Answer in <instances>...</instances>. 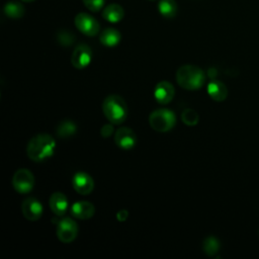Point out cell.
Masks as SVG:
<instances>
[{
	"mask_svg": "<svg viewBox=\"0 0 259 259\" xmlns=\"http://www.w3.org/2000/svg\"><path fill=\"white\" fill-rule=\"evenodd\" d=\"M21 211L26 220L34 222L42 214V204L34 197H27L22 201Z\"/></svg>",
	"mask_w": 259,
	"mask_h": 259,
	"instance_id": "cell-10",
	"label": "cell"
},
{
	"mask_svg": "<svg viewBox=\"0 0 259 259\" xmlns=\"http://www.w3.org/2000/svg\"><path fill=\"white\" fill-rule=\"evenodd\" d=\"M95 207L94 205L85 200L76 201L71 206V213L75 219L79 220H89L94 215Z\"/></svg>",
	"mask_w": 259,
	"mask_h": 259,
	"instance_id": "cell-13",
	"label": "cell"
},
{
	"mask_svg": "<svg viewBox=\"0 0 259 259\" xmlns=\"http://www.w3.org/2000/svg\"><path fill=\"white\" fill-rule=\"evenodd\" d=\"M75 25L79 31L88 36H94L99 31L97 20L85 12H80L75 16Z\"/></svg>",
	"mask_w": 259,
	"mask_h": 259,
	"instance_id": "cell-7",
	"label": "cell"
},
{
	"mask_svg": "<svg viewBox=\"0 0 259 259\" xmlns=\"http://www.w3.org/2000/svg\"><path fill=\"white\" fill-rule=\"evenodd\" d=\"M57 39L62 46H70L74 42V35L67 30H61L57 33Z\"/></svg>",
	"mask_w": 259,
	"mask_h": 259,
	"instance_id": "cell-23",
	"label": "cell"
},
{
	"mask_svg": "<svg viewBox=\"0 0 259 259\" xmlns=\"http://www.w3.org/2000/svg\"><path fill=\"white\" fill-rule=\"evenodd\" d=\"M207 93L214 101H224L228 96V89L223 82L212 80L207 84Z\"/></svg>",
	"mask_w": 259,
	"mask_h": 259,
	"instance_id": "cell-15",
	"label": "cell"
},
{
	"mask_svg": "<svg viewBox=\"0 0 259 259\" xmlns=\"http://www.w3.org/2000/svg\"><path fill=\"white\" fill-rule=\"evenodd\" d=\"M34 184V178L32 173L26 169L21 168L15 171L12 177L13 188L19 193H28Z\"/></svg>",
	"mask_w": 259,
	"mask_h": 259,
	"instance_id": "cell-5",
	"label": "cell"
},
{
	"mask_svg": "<svg viewBox=\"0 0 259 259\" xmlns=\"http://www.w3.org/2000/svg\"><path fill=\"white\" fill-rule=\"evenodd\" d=\"M158 9L164 17L172 18L177 13V3L175 0H160Z\"/></svg>",
	"mask_w": 259,
	"mask_h": 259,
	"instance_id": "cell-19",
	"label": "cell"
},
{
	"mask_svg": "<svg viewBox=\"0 0 259 259\" xmlns=\"http://www.w3.org/2000/svg\"><path fill=\"white\" fill-rule=\"evenodd\" d=\"M92 59L91 49L85 45L81 44L75 48L71 57V64L76 69H84L86 68Z\"/></svg>",
	"mask_w": 259,
	"mask_h": 259,
	"instance_id": "cell-8",
	"label": "cell"
},
{
	"mask_svg": "<svg viewBox=\"0 0 259 259\" xmlns=\"http://www.w3.org/2000/svg\"><path fill=\"white\" fill-rule=\"evenodd\" d=\"M21 1H23V2H31L33 0H21Z\"/></svg>",
	"mask_w": 259,
	"mask_h": 259,
	"instance_id": "cell-27",
	"label": "cell"
},
{
	"mask_svg": "<svg viewBox=\"0 0 259 259\" xmlns=\"http://www.w3.org/2000/svg\"><path fill=\"white\" fill-rule=\"evenodd\" d=\"M83 3L85 7L90 11L97 12L103 7L104 0H83Z\"/></svg>",
	"mask_w": 259,
	"mask_h": 259,
	"instance_id": "cell-24",
	"label": "cell"
},
{
	"mask_svg": "<svg viewBox=\"0 0 259 259\" xmlns=\"http://www.w3.org/2000/svg\"><path fill=\"white\" fill-rule=\"evenodd\" d=\"M202 249L204 251V253L208 256H213L215 255L219 250H220V242L218 241L217 238L209 236L207 237L203 243H202Z\"/></svg>",
	"mask_w": 259,
	"mask_h": 259,
	"instance_id": "cell-21",
	"label": "cell"
},
{
	"mask_svg": "<svg viewBox=\"0 0 259 259\" xmlns=\"http://www.w3.org/2000/svg\"><path fill=\"white\" fill-rule=\"evenodd\" d=\"M123 8L116 3L108 4L102 12L103 18H105L107 21L111 23H116L120 21L123 18Z\"/></svg>",
	"mask_w": 259,
	"mask_h": 259,
	"instance_id": "cell-16",
	"label": "cell"
},
{
	"mask_svg": "<svg viewBox=\"0 0 259 259\" xmlns=\"http://www.w3.org/2000/svg\"><path fill=\"white\" fill-rule=\"evenodd\" d=\"M78 235V226L70 218H64L58 223L57 237L63 243L73 242Z\"/></svg>",
	"mask_w": 259,
	"mask_h": 259,
	"instance_id": "cell-6",
	"label": "cell"
},
{
	"mask_svg": "<svg viewBox=\"0 0 259 259\" xmlns=\"http://www.w3.org/2000/svg\"><path fill=\"white\" fill-rule=\"evenodd\" d=\"M50 207L52 211L59 217H62L66 213L68 208V199L66 195L62 192H54L49 200Z\"/></svg>",
	"mask_w": 259,
	"mask_h": 259,
	"instance_id": "cell-14",
	"label": "cell"
},
{
	"mask_svg": "<svg viewBox=\"0 0 259 259\" xmlns=\"http://www.w3.org/2000/svg\"><path fill=\"white\" fill-rule=\"evenodd\" d=\"M176 81L180 87L187 90H198L205 81L203 71L193 65H183L176 72Z\"/></svg>",
	"mask_w": 259,
	"mask_h": 259,
	"instance_id": "cell-2",
	"label": "cell"
},
{
	"mask_svg": "<svg viewBox=\"0 0 259 259\" xmlns=\"http://www.w3.org/2000/svg\"><path fill=\"white\" fill-rule=\"evenodd\" d=\"M100 134L103 138H109L113 134V126L111 124H104L100 130Z\"/></svg>",
	"mask_w": 259,
	"mask_h": 259,
	"instance_id": "cell-25",
	"label": "cell"
},
{
	"mask_svg": "<svg viewBox=\"0 0 259 259\" xmlns=\"http://www.w3.org/2000/svg\"><path fill=\"white\" fill-rule=\"evenodd\" d=\"M114 143L123 150H130L137 144V136L135 132L126 126L118 128L114 134Z\"/></svg>",
	"mask_w": 259,
	"mask_h": 259,
	"instance_id": "cell-9",
	"label": "cell"
},
{
	"mask_svg": "<svg viewBox=\"0 0 259 259\" xmlns=\"http://www.w3.org/2000/svg\"><path fill=\"white\" fill-rule=\"evenodd\" d=\"M77 131V126L75 124L74 121L72 120H63L61 121L58 125H57V128H56V134L60 137V138H70L72 137L73 135H75Z\"/></svg>",
	"mask_w": 259,
	"mask_h": 259,
	"instance_id": "cell-18",
	"label": "cell"
},
{
	"mask_svg": "<svg viewBox=\"0 0 259 259\" xmlns=\"http://www.w3.org/2000/svg\"><path fill=\"white\" fill-rule=\"evenodd\" d=\"M181 120L183 121V123H185L189 126H192V125L197 124V122L199 120V115L194 109L186 108L181 113Z\"/></svg>",
	"mask_w": 259,
	"mask_h": 259,
	"instance_id": "cell-22",
	"label": "cell"
},
{
	"mask_svg": "<svg viewBox=\"0 0 259 259\" xmlns=\"http://www.w3.org/2000/svg\"><path fill=\"white\" fill-rule=\"evenodd\" d=\"M120 38H121V35H120L119 31L112 27L105 28L99 36L100 42L103 46L109 47V48L115 47L120 41Z\"/></svg>",
	"mask_w": 259,
	"mask_h": 259,
	"instance_id": "cell-17",
	"label": "cell"
},
{
	"mask_svg": "<svg viewBox=\"0 0 259 259\" xmlns=\"http://www.w3.org/2000/svg\"><path fill=\"white\" fill-rule=\"evenodd\" d=\"M56 150L55 139L48 134H38L30 139L26 147L28 158L34 162H41L53 156Z\"/></svg>",
	"mask_w": 259,
	"mask_h": 259,
	"instance_id": "cell-1",
	"label": "cell"
},
{
	"mask_svg": "<svg viewBox=\"0 0 259 259\" xmlns=\"http://www.w3.org/2000/svg\"><path fill=\"white\" fill-rule=\"evenodd\" d=\"M175 94L173 85L168 81H160L154 89V97L160 104L169 103Z\"/></svg>",
	"mask_w": 259,
	"mask_h": 259,
	"instance_id": "cell-12",
	"label": "cell"
},
{
	"mask_svg": "<svg viewBox=\"0 0 259 259\" xmlns=\"http://www.w3.org/2000/svg\"><path fill=\"white\" fill-rule=\"evenodd\" d=\"M24 7L19 2H8L4 6V12L8 17L20 18L24 14Z\"/></svg>",
	"mask_w": 259,
	"mask_h": 259,
	"instance_id": "cell-20",
	"label": "cell"
},
{
	"mask_svg": "<svg viewBox=\"0 0 259 259\" xmlns=\"http://www.w3.org/2000/svg\"><path fill=\"white\" fill-rule=\"evenodd\" d=\"M102 111L105 117L113 124L123 122L127 116V106L125 101L118 95L105 97L102 103Z\"/></svg>",
	"mask_w": 259,
	"mask_h": 259,
	"instance_id": "cell-3",
	"label": "cell"
},
{
	"mask_svg": "<svg viewBox=\"0 0 259 259\" xmlns=\"http://www.w3.org/2000/svg\"><path fill=\"white\" fill-rule=\"evenodd\" d=\"M127 217H128V212H127L126 209H120V210H118V212L116 213V219H117V221H119V222L125 221V220L127 219Z\"/></svg>",
	"mask_w": 259,
	"mask_h": 259,
	"instance_id": "cell-26",
	"label": "cell"
},
{
	"mask_svg": "<svg viewBox=\"0 0 259 259\" xmlns=\"http://www.w3.org/2000/svg\"><path fill=\"white\" fill-rule=\"evenodd\" d=\"M74 189L82 195H87L92 192L94 188V181L92 177L85 172H77L72 179Z\"/></svg>",
	"mask_w": 259,
	"mask_h": 259,
	"instance_id": "cell-11",
	"label": "cell"
},
{
	"mask_svg": "<svg viewBox=\"0 0 259 259\" xmlns=\"http://www.w3.org/2000/svg\"><path fill=\"white\" fill-rule=\"evenodd\" d=\"M151 127L159 133H166L172 130L176 123L175 113L167 108H159L151 112L149 116Z\"/></svg>",
	"mask_w": 259,
	"mask_h": 259,
	"instance_id": "cell-4",
	"label": "cell"
}]
</instances>
